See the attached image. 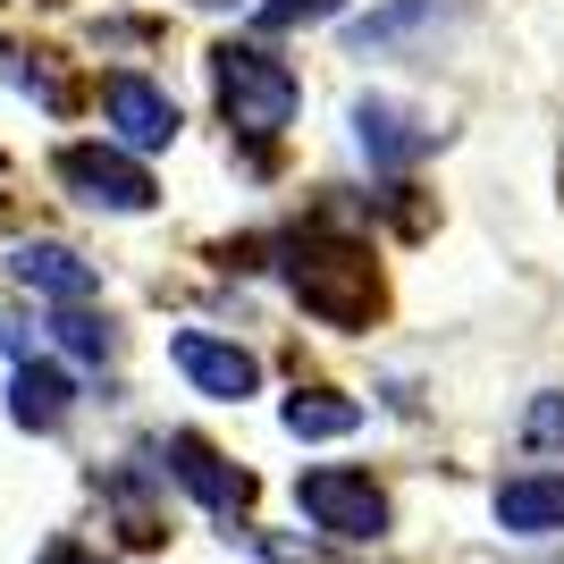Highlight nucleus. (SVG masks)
Returning a JSON list of instances; mask_svg holds the SVG:
<instances>
[{
    "label": "nucleus",
    "instance_id": "9",
    "mask_svg": "<svg viewBox=\"0 0 564 564\" xmlns=\"http://www.w3.org/2000/svg\"><path fill=\"white\" fill-rule=\"evenodd\" d=\"M497 522L540 540V531H564V471H514L497 480Z\"/></svg>",
    "mask_w": 564,
    "mask_h": 564
},
{
    "label": "nucleus",
    "instance_id": "1",
    "mask_svg": "<svg viewBox=\"0 0 564 564\" xmlns=\"http://www.w3.org/2000/svg\"><path fill=\"white\" fill-rule=\"evenodd\" d=\"M286 286H295V304L312 321H329V329H362L379 312V279H371V253H354V245H329V236H304V245H286Z\"/></svg>",
    "mask_w": 564,
    "mask_h": 564
},
{
    "label": "nucleus",
    "instance_id": "10",
    "mask_svg": "<svg viewBox=\"0 0 564 564\" xmlns=\"http://www.w3.org/2000/svg\"><path fill=\"white\" fill-rule=\"evenodd\" d=\"M9 270H18V286H34V295H51V304H85L94 295V261H76L68 245H18L9 253Z\"/></svg>",
    "mask_w": 564,
    "mask_h": 564
},
{
    "label": "nucleus",
    "instance_id": "6",
    "mask_svg": "<svg viewBox=\"0 0 564 564\" xmlns=\"http://www.w3.org/2000/svg\"><path fill=\"white\" fill-rule=\"evenodd\" d=\"M169 362H177L203 397H228V404L261 388V362L236 346V337H212V329H177V337H169Z\"/></svg>",
    "mask_w": 564,
    "mask_h": 564
},
{
    "label": "nucleus",
    "instance_id": "12",
    "mask_svg": "<svg viewBox=\"0 0 564 564\" xmlns=\"http://www.w3.org/2000/svg\"><path fill=\"white\" fill-rule=\"evenodd\" d=\"M68 404H76V388H68V371H51V362H25V371L9 379V413H18L25 430H59Z\"/></svg>",
    "mask_w": 564,
    "mask_h": 564
},
{
    "label": "nucleus",
    "instance_id": "13",
    "mask_svg": "<svg viewBox=\"0 0 564 564\" xmlns=\"http://www.w3.org/2000/svg\"><path fill=\"white\" fill-rule=\"evenodd\" d=\"M279 422H286V438H354V430H362V404L329 397V388H295V397L279 404Z\"/></svg>",
    "mask_w": 564,
    "mask_h": 564
},
{
    "label": "nucleus",
    "instance_id": "4",
    "mask_svg": "<svg viewBox=\"0 0 564 564\" xmlns=\"http://www.w3.org/2000/svg\"><path fill=\"white\" fill-rule=\"evenodd\" d=\"M59 186L76 203H94V212H143L152 203V177L127 143H68L59 152Z\"/></svg>",
    "mask_w": 564,
    "mask_h": 564
},
{
    "label": "nucleus",
    "instance_id": "3",
    "mask_svg": "<svg viewBox=\"0 0 564 564\" xmlns=\"http://www.w3.org/2000/svg\"><path fill=\"white\" fill-rule=\"evenodd\" d=\"M295 506H304L312 531L329 540H388V489L371 471H346V464H312L295 480Z\"/></svg>",
    "mask_w": 564,
    "mask_h": 564
},
{
    "label": "nucleus",
    "instance_id": "5",
    "mask_svg": "<svg viewBox=\"0 0 564 564\" xmlns=\"http://www.w3.org/2000/svg\"><path fill=\"white\" fill-rule=\"evenodd\" d=\"M161 471L177 480V489L194 497V506H212V514H236L245 497H253V480L228 464V455L212 447V438H194V430H169V447H161Z\"/></svg>",
    "mask_w": 564,
    "mask_h": 564
},
{
    "label": "nucleus",
    "instance_id": "14",
    "mask_svg": "<svg viewBox=\"0 0 564 564\" xmlns=\"http://www.w3.org/2000/svg\"><path fill=\"white\" fill-rule=\"evenodd\" d=\"M51 346L76 354V362H110V321H94V312L59 304V321H51Z\"/></svg>",
    "mask_w": 564,
    "mask_h": 564
},
{
    "label": "nucleus",
    "instance_id": "17",
    "mask_svg": "<svg viewBox=\"0 0 564 564\" xmlns=\"http://www.w3.org/2000/svg\"><path fill=\"white\" fill-rule=\"evenodd\" d=\"M34 564H101V556H94V547H76V540H51Z\"/></svg>",
    "mask_w": 564,
    "mask_h": 564
},
{
    "label": "nucleus",
    "instance_id": "2",
    "mask_svg": "<svg viewBox=\"0 0 564 564\" xmlns=\"http://www.w3.org/2000/svg\"><path fill=\"white\" fill-rule=\"evenodd\" d=\"M212 85H219V110L245 143H270L286 135V118H295V76L253 43H219L212 51Z\"/></svg>",
    "mask_w": 564,
    "mask_h": 564
},
{
    "label": "nucleus",
    "instance_id": "18",
    "mask_svg": "<svg viewBox=\"0 0 564 564\" xmlns=\"http://www.w3.org/2000/svg\"><path fill=\"white\" fill-rule=\"evenodd\" d=\"M203 9H228V0H203Z\"/></svg>",
    "mask_w": 564,
    "mask_h": 564
},
{
    "label": "nucleus",
    "instance_id": "15",
    "mask_svg": "<svg viewBox=\"0 0 564 564\" xmlns=\"http://www.w3.org/2000/svg\"><path fill=\"white\" fill-rule=\"evenodd\" d=\"M346 0H253V18L270 25V34H286V25H321V18H337Z\"/></svg>",
    "mask_w": 564,
    "mask_h": 564
},
{
    "label": "nucleus",
    "instance_id": "16",
    "mask_svg": "<svg viewBox=\"0 0 564 564\" xmlns=\"http://www.w3.org/2000/svg\"><path fill=\"white\" fill-rule=\"evenodd\" d=\"M531 438H564V397H540V404H531Z\"/></svg>",
    "mask_w": 564,
    "mask_h": 564
},
{
    "label": "nucleus",
    "instance_id": "8",
    "mask_svg": "<svg viewBox=\"0 0 564 564\" xmlns=\"http://www.w3.org/2000/svg\"><path fill=\"white\" fill-rule=\"evenodd\" d=\"M354 135H362V152H371V169H413L438 143V127H422V118L404 110V101H354Z\"/></svg>",
    "mask_w": 564,
    "mask_h": 564
},
{
    "label": "nucleus",
    "instance_id": "11",
    "mask_svg": "<svg viewBox=\"0 0 564 564\" xmlns=\"http://www.w3.org/2000/svg\"><path fill=\"white\" fill-rule=\"evenodd\" d=\"M447 18H464V0H388V9H371L354 25V51H397L413 34H438Z\"/></svg>",
    "mask_w": 564,
    "mask_h": 564
},
{
    "label": "nucleus",
    "instance_id": "7",
    "mask_svg": "<svg viewBox=\"0 0 564 564\" xmlns=\"http://www.w3.org/2000/svg\"><path fill=\"white\" fill-rule=\"evenodd\" d=\"M101 118H110V143H127V152H161L177 135V101L161 85H143V76H110L101 85Z\"/></svg>",
    "mask_w": 564,
    "mask_h": 564
}]
</instances>
